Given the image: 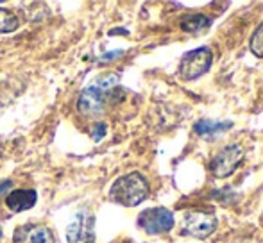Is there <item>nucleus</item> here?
Masks as SVG:
<instances>
[{
    "label": "nucleus",
    "mask_w": 263,
    "mask_h": 243,
    "mask_svg": "<svg viewBox=\"0 0 263 243\" xmlns=\"http://www.w3.org/2000/svg\"><path fill=\"white\" fill-rule=\"evenodd\" d=\"M217 229V218L211 211L192 209L183 216V233L194 238H208Z\"/></svg>",
    "instance_id": "obj_5"
},
{
    "label": "nucleus",
    "mask_w": 263,
    "mask_h": 243,
    "mask_svg": "<svg viewBox=\"0 0 263 243\" xmlns=\"http://www.w3.org/2000/svg\"><path fill=\"white\" fill-rule=\"evenodd\" d=\"M11 188V181H6V183H2L0 184V193H4V191H7Z\"/></svg>",
    "instance_id": "obj_15"
},
{
    "label": "nucleus",
    "mask_w": 263,
    "mask_h": 243,
    "mask_svg": "<svg viewBox=\"0 0 263 243\" xmlns=\"http://www.w3.org/2000/svg\"><path fill=\"white\" fill-rule=\"evenodd\" d=\"M104 132H106V127L102 124H99L97 125V131L93 132V138L95 139H101V136H104Z\"/></svg>",
    "instance_id": "obj_14"
},
{
    "label": "nucleus",
    "mask_w": 263,
    "mask_h": 243,
    "mask_svg": "<svg viewBox=\"0 0 263 243\" xmlns=\"http://www.w3.org/2000/svg\"><path fill=\"white\" fill-rule=\"evenodd\" d=\"M109 197L117 204L133 208V206L142 204L149 197V183L142 174L131 172V174L122 175L113 183L109 190Z\"/></svg>",
    "instance_id": "obj_1"
},
{
    "label": "nucleus",
    "mask_w": 263,
    "mask_h": 243,
    "mask_svg": "<svg viewBox=\"0 0 263 243\" xmlns=\"http://www.w3.org/2000/svg\"><path fill=\"white\" fill-rule=\"evenodd\" d=\"M251 52L256 57H263V24L258 25V29L253 32V38H251Z\"/></svg>",
    "instance_id": "obj_13"
},
{
    "label": "nucleus",
    "mask_w": 263,
    "mask_h": 243,
    "mask_svg": "<svg viewBox=\"0 0 263 243\" xmlns=\"http://www.w3.org/2000/svg\"><path fill=\"white\" fill-rule=\"evenodd\" d=\"M68 243H95V218L93 213L81 209L66 229Z\"/></svg>",
    "instance_id": "obj_7"
},
{
    "label": "nucleus",
    "mask_w": 263,
    "mask_h": 243,
    "mask_svg": "<svg viewBox=\"0 0 263 243\" xmlns=\"http://www.w3.org/2000/svg\"><path fill=\"white\" fill-rule=\"evenodd\" d=\"M36 204V191L34 190H13L6 198V206L11 211H25Z\"/></svg>",
    "instance_id": "obj_9"
},
{
    "label": "nucleus",
    "mask_w": 263,
    "mask_h": 243,
    "mask_svg": "<svg viewBox=\"0 0 263 243\" xmlns=\"http://www.w3.org/2000/svg\"><path fill=\"white\" fill-rule=\"evenodd\" d=\"M213 63V54L210 47H199L195 50H190L183 56L179 65V75L183 80H194L204 75Z\"/></svg>",
    "instance_id": "obj_2"
},
{
    "label": "nucleus",
    "mask_w": 263,
    "mask_h": 243,
    "mask_svg": "<svg viewBox=\"0 0 263 243\" xmlns=\"http://www.w3.org/2000/svg\"><path fill=\"white\" fill-rule=\"evenodd\" d=\"M233 127V121H211V120H201L195 124V132L206 139H215L220 132L228 131Z\"/></svg>",
    "instance_id": "obj_10"
},
{
    "label": "nucleus",
    "mask_w": 263,
    "mask_h": 243,
    "mask_svg": "<svg viewBox=\"0 0 263 243\" xmlns=\"http://www.w3.org/2000/svg\"><path fill=\"white\" fill-rule=\"evenodd\" d=\"M0 238H2V229H0Z\"/></svg>",
    "instance_id": "obj_16"
},
{
    "label": "nucleus",
    "mask_w": 263,
    "mask_h": 243,
    "mask_svg": "<svg viewBox=\"0 0 263 243\" xmlns=\"http://www.w3.org/2000/svg\"><path fill=\"white\" fill-rule=\"evenodd\" d=\"M138 226L147 234H165L174 227V213L166 208H151L138 215Z\"/></svg>",
    "instance_id": "obj_6"
},
{
    "label": "nucleus",
    "mask_w": 263,
    "mask_h": 243,
    "mask_svg": "<svg viewBox=\"0 0 263 243\" xmlns=\"http://www.w3.org/2000/svg\"><path fill=\"white\" fill-rule=\"evenodd\" d=\"M115 80L111 83H99L95 86L88 88L81 93V98H79V111L86 116H97V115H102L104 111L107 100L111 97V88H113Z\"/></svg>",
    "instance_id": "obj_3"
},
{
    "label": "nucleus",
    "mask_w": 263,
    "mask_h": 243,
    "mask_svg": "<svg viewBox=\"0 0 263 243\" xmlns=\"http://www.w3.org/2000/svg\"><path fill=\"white\" fill-rule=\"evenodd\" d=\"M20 27V18L16 16V13L11 9H4L0 7V34L4 32H13Z\"/></svg>",
    "instance_id": "obj_12"
},
{
    "label": "nucleus",
    "mask_w": 263,
    "mask_h": 243,
    "mask_svg": "<svg viewBox=\"0 0 263 243\" xmlns=\"http://www.w3.org/2000/svg\"><path fill=\"white\" fill-rule=\"evenodd\" d=\"M210 25L211 20L208 16H204V14H190V16L181 20V29L186 32H195V34L210 29Z\"/></svg>",
    "instance_id": "obj_11"
},
{
    "label": "nucleus",
    "mask_w": 263,
    "mask_h": 243,
    "mask_svg": "<svg viewBox=\"0 0 263 243\" xmlns=\"http://www.w3.org/2000/svg\"><path fill=\"white\" fill-rule=\"evenodd\" d=\"M13 243H55L52 231L42 224H25L13 234Z\"/></svg>",
    "instance_id": "obj_8"
},
{
    "label": "nucleus",
    "mask_w": 263,
    "mask_h": 243,
    "mask_svg": "<svg viewBox=\"0 0 263 243\" xmlns=\"http://www.w3.org/2000/svg\"><path fill=\"white\" fill-rule=\"evenodd\" d=\"M242 159H243V150L240 145L233 143V145L224 147L210 163L211 175L217 179L229 177V175H233L236 172V168L242 163Z\"/></svg>",
    "instance_id": "obj_4"
}]
</instances>
